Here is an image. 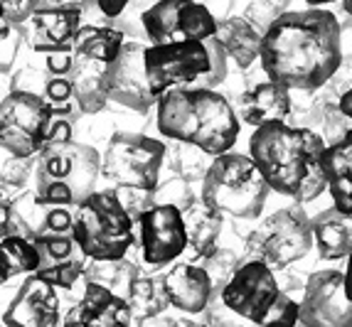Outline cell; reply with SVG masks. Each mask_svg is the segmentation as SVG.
Returning <instances> with one entry per match:
<instances>
[{
	"mask_svg": "<svg viewBox=\"0 0 352 327\" xmlns=\"http://www.w3.org/2000/svg\"><path fill=\"white\" fill-rule=\"evenodd\" d=\"M146 69L155 96L168 89L190 87L212 74V52L205 40H180L151 45L146 49Z\"/></svg>",
	"mask_w": 352,
	"mask_h": 327,
	"instance_id": "cell-10",
	"label": "cell"
},
{
	"mask_svg": "<svg viewBox=\"0 0 352 327\" xmlns=\"http://www.w3.org/2000/svg\"><path fill=\"white\" fill-rule=\"evenodd\" d=\"M342 25L335 12L288 10L266 30L261 69L288 89H320L342 65Z\"/></svg>",
	"mask_w": 352,
	"mask_h": 327,
	"instance_id": "cell-1",
	"label": "cell"
},
{
	"mask_svg": "<svg viewBox=\"0 0 352 327\" xmlns=\"http://www.w3.org/2000/svg\"><path fill=\"white\" fill-rule=\"evenodd\" d=\"M313 246V219H308L300 202H296L294 207L276 210L244 236V256L247 261L258 258L269 263L274 271H283L286 266L303 261Z\"/></svg>",
	"mask_w": 352,
	"mask_h": 327,
	"instance_id": "cell-7",
	"label": "cell"
},
{
	"mask_svg": "<svg viewBox=\"0 0 352 327\" xmlns=\"http://www.w3.org/2000/svg\"><path fill=\"white\" fill-rule=\"evenodd\" d=\"M35 163L37 155L32 158H18L12 153L3 150V165H0V185H3V194L8 190H23L30 182V177L35 175Z\"/></svg>",
	"mask_w": 352,
	"mask_h": 327,
	"instance_id": "cell-35",
	"label": "cell"
},
{
	"mask_svg": "<svg viewBox=\"0 0 352 327\" xmlns=\"http://www.w3.org/2000/svg\"><path fill=\"white\" fill-rule=\"evenodd\" d=\"M214 155L207 153L205 148L195 146V143H185V140H170L168 143V155L165 163L173 170V175H180L190 182L205 180L207 170L212 168Z\"/></svg>",
	"mask_w": 352,
	"mask_h": 327,
	"instance_id": "cell-32",
	"label": "cell"
},
{
	"mask_svg": "<svg viewBox=\"0 0 352 327\" xmlns=\"http://www.w3.org/2000/svg\"><path fill=\"white\" fill-rule=\"evenodd\" d=\"M54 118L45 96L10 89L0 104V146L18 158H32L50 140Z\"/></svg>",
	"mask_w": 352,
	"mask_h": 327,
	"instance_id": "cell-9",
	"label": "cell"
},
{
	"mask_svg": "<svg viewBox=\"0 0 352 327\" xmlns=\"http://www.w3.org/2000/svg\"><path fill=\"white\" fill-rule=\"evenodd\" d=\"M158 131L165 138L222 155L239 138V113L210 87H175L158 99Z\"/></svg>",
	"mask_w": 352,
	"mask_h": 327,
	"instance_id": "cell-3",
	"label": "cell"
},
{
	"mask_svg": "<svg viewBox=\"0 0 352 327\" xmlns=\"http://www.w3.org/2000/svg\"><path fill=\"white\" fill-rule=\"evenodd\" d=\"M121 199V205L129 210V214L133 216L135 222L141 219L143 212H148L155 205V190H148V187H131V185H121L113 187Z\"/></svg>",
	"mask_w": 352,
	"mask_h": 327,
	"instance_id": "cell-39",
	"label": "cell"
},
{
	"mask_svg": "<svg viewBox=\"0 0 352 327\" xmlns=\"http://www.w3.org/2000/svg\"><path fill=\"white\" fill-rule=\"evenodd\" d=\"M84 8H50L35 10L28 20L25 40L40 54L74 49V37L82 27Z\"/></svg>",
	"mask_w": 352,
	"mask_h": 327,
	"instance_id": "cell-19",
	"label": "cell"
},
{
	"mask_svg": "<svg viewBox=\"0 0 352 327\" xmlns=\"http://www.w3.org/2000/svg\"><path fill=\"white\" fill-rule=\"evenodd\" d=\"M146 49L143 42L126 40L124 49L113 62L106 65L104 87L109 99L118 106H126L135 113H148L158 104V96L153 91L146 69Z\"/></svg>",
	"mask_w": 352,
	"mask_h": 327,
	"instance_id": "cell-13",
	"label": "cell"
},
{
	"mask_svg": "<svg viewBox=\"0 0 352 327\" xmlns=\"http://www.w3.org/2000/svg\"><path fill=\"white\" fill-rule=\"evenodd\" d=\"M126 300H129L131 313H133V325H143L148 317L165 313L168 305H173L170 293H168V286H165V273L135 275Z\"/></svg>",
	"mask_w": 352,
	"mask_h": 327,
	"instance_id": "cell-28",
	"label": "cell"
},
{
	"mask_svg": "<svg viewBox=\"0 0 352 327\" xmlns=\"http://www.w3.org/2000/svg\"><path fill=\"white\" fill-rule=\"evenodd\" d=\"M271 185L261 175L252 155L222 153L214 155L212 168L202 180V197L214 210L236 222H254L261 216Z\"/></svg>",
	"mask_w": 352,
	"mask_h": 327,
	"instance_id": "cell-5",
	"label": "cell"
},
{
	"mask_svg": "<svg viewBox=\"0 0 352 327\" xmlns=\"http://www.w3.org/2000/svg\"><path fill=\"white\" fill-rule=\"evenodd\" d=\"M153 3H158V0H148V5H153Z\"/></svg>",
	"mask_w": 352,
	"mask_h": 327,
	"instance_id": "cell-51",
	"label": "cell"
},
{
	"mask_svg": "<svg viewBox=\"0 0 352 327\" xmlns=\"http://www.w3.org/2000/svg\"><path fill=\"white\" fill-rule=\"evenodd\" d=\"M298 317H300V303H296L286 291H281V295L276 298V303L271 305L264 325L291 327V325H298Z\"/></svg>",
	"mask_w": 352,
	"mask_h": 327,
	"instance_id": "cell-40",
	"label": "cell"
},
{
	"mask_svg": "<svg viewBox=\"0 0 352 327\" xmlns=\"http://www.w3.org/2000/svg\"><path fill=\"white\" fill-rule=\"evenodd\" d=\"M138 241L143 261L151 266H165L188 249L185 214L175 205H153L138 219Z\"/></svg>",
	"mask_w": 352,
	"mask_h": 327,
	"instance_id": "cell-15",
	"label": "cell"
},
{
	"mask_svg": "<svg viewBox=\"0 0 352 327\" xmlns=\"http://www.w3.org/2000/svg\"><path fill=\"white\" fill-rule=\"evenodd\" d=\"M298 325L303 327H352V298L345 273L335 269L313 271L305 280Z\"/></svg>",
	"mask_w": 352,
	"mask_h": 327,
	"instance_id": "cell-14",
	"label": "cell"
},
{
	"mask_svg": "<svg viewBox=\"0 0 352 327\" xmlns=\"http://www.w3.org/2000/svg\"><path fill=\"white\" fill-rule=\"evenodd\" d=\"M185 214V229H188V249L195 253V261L205 253H210L219 244V236L224 232V214L205 202V197H195Z\"/></svg>",
	"mask_w": 352,
	"mask_h": 327,
	"instance_id": "cell-24",
	"label": "cell"
},
{
	"mask_svg": "<svg viewBox=\"0 0 352 327\" xmlns=\"http://www.w3.org/2000/svg\"><path fill=\"white\" fill-rule=\"evenodd\" d=\"M345 286H347V293H350V298H352V253L347 256V266H345Z\"/></svg>",
	"mask_w": 352,
	"mask_h": 327,
	"instance_id": "cell-48",
	"label": "cell"
},
{
	"mask_svg": "<svg viewBox=\"0 0 352 327\" xmlns=\"http://www.w3.org/2000/svg\"><path fill=\"white\" fill-rule=\"evenodd\" d=\"M45 57H47V62H45L47 71H52V74H69L72 67H74L76 52L74 49H65V52H50Z\"/></svg>",
	"mask_w": 352,
	"mask_h": 327,
	"instance_id": "cell-44",
	"label": "cell"
},
{
	"mask_svg": "<svg viewBox=\"0 0 352 327\" xmlns=\"http://www.w3.org/2000/svg\"><path fill=\"white\" fill-rule=\"evenodd\" d=\"M350 131H352V118L342 111L340 104H328L325 118H323V123H320V128H318V133L323 135L325 146L340 143Z\"/></svg>",
	"mask_w": 352,
	"mask_h": 327,
	"instance_id": "cell-38",
	"label": "cell"
},
{
	"mask_svg": "<svg viewBox=\"0 0 352 327\" xmlns=\"http://www.w3.org/2000/svg\"><path fill=\"white\" fill-rule=\"evenodd\" d=\"M101 153L74 138H50L35 163V192L45 205L76 210L96 192Z\"/></svg>",
	"mask_w": 352,
	"mask_h": 327,
	"instance_id": "cell-4",
	"label": "cell"
},
{
	"mask_svg": "<svg viewBox=\"0 0 352 327\" xmlns=\"http://www.w3.org/2000/svg\"><path fill=\"white\" fill-rule=\"evenodd\" d=\"M141 27L151 45L207 40L217 35V18L200 0H158L141 12Z\"/></svg>",
	"mask_w": 352,
	"mask_h": 327,
	"instance_id": "cell-11",
	"label": "cell"
},
{
	"mask_svg": "<svg viewBox=\"0 0 352 327\" xmlns=\"http://www.w3.org/2000/svg\"><path fill=\"white\" fill-rule=\"evenodd\" d=\"M288 5L291 0H252L247 8H244V18L258 30L264 32L281 18L283 12H288Z\"/></svg>",
	"mask_w": 352,
	"mask_h": 327,
	"instance_id": "cell-36",
	"label": "cell"
},
{
	"mask_svg": "<svg viewBox=\"0 0 352 327\" xmlns=\"http://www.w3.org/2000/svg\"><path fill=\"white\" fill-rule=\"evenodd\" d=\"M200 3L210 8V12L217 20L229 18V12H232V8H234V0H200Z\"/></svg>",
	"mask_w": 352,
	"mask_h": 327,
	"instance_id": "cell-46",
	"label": "cell"
},
{
	"mask_svg": "<svg viewBox=\"0 0 352 327\" xmlns=\"http://www.w3.org/2000/svg\"><path fill=\"white\" fill-rule=\"evenodd\" d=\"M168 146L146 133L121 131L113 133L101 153V180L106 187H148L160 185V170L165 165Z\"/></svg>",
	"mask_w": 352,
	"mask_h": 327,
	"instance_id": "cell-8",
	"label": "cell"
},
{
	"mask_svg": "<svg viewBox=\"0 0 352 327\" xmlns=\"http://www.w3.org/2000/svg\"><path fill=\"white\" fill-rule=\"evenodd\" d=\"M65 327H129L133 325V313L124 295L113 293L111 288L84 280L82 300L69 308L62 317Z\"/></svg>",
	"mask_w": 352,
	"mask_h": 327,
	"instance_id": "cell-18",
	"label": "cell"
},
{
	"mask_svg": "<svg viewBox=\"0 0 352 327\" xmlns=\"http://www.w3.org/2000/svg\"><path fill=\"white\" fill-rule=\"evenodd\" d=\"M313 234H316L318 256L325 261H340L352 253V214L338 207L318 212L313 216Z\"/></svg>",
	"mask_w": 352,
	"mask_h": 327,
	"instance_id": "cell-23",
	"label": "cell"
},
{
	"mask_svg": "<svg viewBox=\"0 0 352 327\" xmlns=\"http://www.w3.org/2000/svg\"><path fill=\"white\" fill-rule=\"evenodd\" d=\"M133 224L113 187L96 190L74 210V236L89 258H124L135 241Z\"/></svg>",
	"mask_w": 352,
	"mask_h": 327,
	"instance_id": "cell-6",
	"label": "cell"
},
{
	"mask_svg": "<svg viewBox=\"0 0 352 327\" xmlns=\"http://www.w3.org/2000/svg\"><path fill=\"white\" fill-rule=\"evenodd\" d=\"M50 212L52 205H45L37 192H20L18 197L3 199V216H0V229H3V236H10V234H20V236H28V239H35L40 236L50 222Z\"/></svg>",
	"mask_w": 352,
	"mask_h": 327,
	"instance_id": "cell-22",
	"label": "cell"
},
{
	"mask_svg": "<svg viewBox=\"0 0 352 327\" xmlns=\"http://www.w3.org/2000/svg\"><path fill=\"white\" fill-rule=\"evenodd\" d=\"M219 295L227 303V308L241 320L264 325L271 305L281 295V286H278L269 263L249 258L236 269V273L229 278V283Z\"/></svg>",
	"mask_w": 352,
	"mask_h": 327,
	"instance_id": "cell-12",
	"label": "cell"
},
{
	"mask_svg": "<svg viewBox=\"0 0 352 327\" xmlns=\"http://www.w3.org/2000/svg\"><path fill=\"white\" fill-rule=\"evenodd\" d=\"M104 74H106L104 62L76 52L69 79L74 84L76 101H79V106H82V111L87 116L101 113L106 109V104H109V93H106L104 87Z\"/></svg>",
	"mask_w": 352,
	"mask_h": 327,
	"instance_id": "cell-26",
	"label": "cell"
},
{
	"mask_svg": "<svg viewBox=\"0 0 352 327\" xmlns=\"http://www.w3.org/2000/svg\"><path fill=\"white\" fill-rule=\"evenodd\" d=\"M91 3L99 8V12L109 20V25H111V20L118 18V15H124L126 8H129L133 0H91Z\"/></svg>",
	"mask_w": 352,
	"mask_h": 327,
	"instance_id": "cell-45",
	"label": "cell"
},
{
	"mask_svg": "<svg viewBox=\"0 0 352 327\" xmlns=\"http://www.w3.org/2000/svg\"><path fill=\"white\" fill-rule=\"evenodd\" d=\"M323 135L318 131L271 121L258 126L249 140V155L258 165L271 190L294 202H316L328 190Z\"/></svg>",
	"mask_w": 352,
	"mask_h": 327,
	"instance_id": "cell-2",
	"label": "cell"
},
{
	"mask_svg": "<svg viewBox=\"0 0 352 327\" xmlns=\"http://www.w3.org/2000/svg\"><path fill=\"white\" fill-rule=\"evenodd\" d=\"M135 275H141V269L129 258H89L87 273L84 280H94L101 286L111 288L118 295H129L131 283L135 280Z\"/></svg>",
	"mask_w": 352,
	"mask_h": 327,
	"instance_id": "cell-31",
	"label": "cell"
},
{
	"mask_svg": "<svg viewBox=\"0 0 352 327\" xmlns=\"http://www.w3.org/2000/svg\"><path fill=\"white\" fill-rule=\"evenodd\" d=\"M308 5H328V3H342V0H305Z\"/></svg>",
	"mask_w": 352,
	"mask_h": 327,
	"instance_id": "cell-49",
	"label": "cell"
},
{
	"mask_svg": "<svg viewBox=\"0 0 352 327\" xmlns=\"http://www.w3.org/2000/svg\"><path fill=\"white\" fill-rule=\"evenodd\" d=\"M126 45V32L113 25H82L74 37V52L99 59L104 65L113 62Z\"/></svg>",
	"mask_w": 352,
	"mask_h": 327,
	"instance_id": "cell-29",
	"label": "cell"
},
{
	"mask_svg": "<svg viewBox=\"0 0 352 327\" xmlns=\"http://www.w3.org/2000/svg\"><path fill=\"white\" fill-rule=\"evenodd\" d=\"M59 322L62 315H59L57 286L37 273L23 280V286L18 288L3 315L6 327H54Z\"/></svg>",
	"mask_w": 352,
	"mask_h": 327,
	"instance_id": "cell-17",
	"label": "cell"
},
{
	"mask_svg": "<svg viewBox=\"0 0 352 327\" xmlns=\"http://www.w3.org/2000/svg\"><path fill=\"white\" fill-rule=\"evenodd\" d=\"M0 3H3V20L12 25H25L40 5V0H0Z\"/></svg>",
	"mask_w": 352,
	"mask_h": 327,
	"instance_id": "cell-43",
	"label": "cell"
},
{
	"mask_svg": "<svg viewBox=\"0 0 352 327\" xmlns=\"http://www.w3.org/2000/svg\"><path fill=\"white\" fill-rule=\"evenodd\" d=\"M244 261H247L244 251H236L232 246H222V244H217L210 253L197 258V263L210 273L212 283H214V295H219V293L224 291L229 278L236 273V269H239Z\"/></svg>",
	"mask_w": 352,
	"mask_h": 327,
	"instance_id": "cell-33",
	"label": "cell"
},
{
	"mask_svg": "<svg viewBox=\"0 0 352 327\" xmlns=\"http://www.w3.org/2000/svg\"><path fill=\"white\" fill-rule=\"evenodd\" d=\"M217 37L229 52V59H234L239 69H249L261 57L264 32H258L244 15H229L217 20Z\"/></svg>",
	"mask_w": 352,
	"mask_h": 327,
	"instance_id": "cell-25",
	"label": "cell"
},
{
	"mask_svg": "<svg viewBox=\"0 0 352 327\" xmlns=\"http://www.w3.org/2000/svg\"><path fill=\"white\" fill-rule=\"evenodd\" d=\"M47 67L45 69H35V67H25L23 71H18V74L12 76V84L10 89H23V91H35L42 96V91H45V84H47Z\"/></svg>",
	"mask_w": 352,
	"mask_h": 327,
	"instance_id": "cell-42",
	"label": "cell"
},
{
	"mask_svg": "<svg viewBox=\"0 0 352 327\" xmlns=\"http://www.w3.org/2000/svg\"><path fill=\"white\" fill-rule=\"evenodd\" d=\"M23 25H12L3 20V74H8L18 57V45L23 42Z\"/></svg>",
	"mask_w": 352,
	"mask_h": 327,
	"instance_id": "cell-41",
	"label": "cell"
},
{
	"mask_svg": "<svg viewBox=\"0 0 352 327\" xmlns=\"http://www.w3.org/2000/svg\"><path fill=\"white\" fill-rule=\"evenodd\" d=\"M340 109L347 113V116L352 118V89H350V91L342 93V99H340Z\"/></svg>",
	"mask_w": 352,
	"mask_h": 327,
	"instance_id": "cell-47",
	"label": "cell"
},
{
	"mask_svg": "<svg viewBox=\"0 0 352 327\" xmlns=\"http://www.w3.org/2000/svg\"><path fill=\"white\" fill-rule=\"evenodd\" d=\"M294 106V93L283 84L266 76L264 82H256L241 93L236 101V113L244 123L258 128L271 121H288Z\"/></svg>",
	"mask_w": 352,
	"mask_h": 327,
	"instance_id": "cell-20",
	"label": "cell"
},
{
	"mask_svg": "<svg viewBox=\"0 0 352 327\" xmlns=\"http://www.w3.org/2000/svg\"><path fill=\"white\" fill-rule=\"evenodd\" d=\"M40 251V269L35 271L45 280L57 288H74L79 278H84L89 266V256L76 241L74 232H42L32 239Z\"/></svg>",
	"mask_w": 352,
	"mask_h": 327,
	"instance_id": "cell-16",
	"label": "cell"
},
{
	"mask_svg": "<svg viewBox=\"0 0 352 327\" xmlns=\"http://www.w3.org/2000/svg\"><path fill=\"white\" fill-rule=\"evenodd\" d=\"M192 187H190V180L180 175H173L168 180L160 177V185L155 187V205H175L180 210H188L192 205Z\"/></svg>",
	"mask_w": 352,
	"mask_h": 327,
	"instance_id": "cell-37",
	"label": "cell"
},
{
	"mask_svg": "<svg viewBox=\"0 0 352 327\" xmlns=\"http://www.w3.org/2000/svg\"><path fill=\"white\" fill-rule=\"evenodd\" d=\"M342 10L347 12V18L352 20V0H342Z\"/></svg>",
	"mask_w": 352,
	"mask_h": 327,
	"instance_id": "cell-50",
	"label": "cell"
},
{
	"mask_svg": "<svg viewBox=\"0 0 352 327\" xmlns=\"http://www.w3.org/2000/svg\"><path fill=\"white\" fill-rule=\"evenodd\" d=\"M173 308L188 315H200L214 298V283L200 263H175L165 273Z\"/></svg>",
	"mask_w": 352,
	"mask_h": 327,
	"instance_id": "cell-21",
	"label": "cell"
},
{
	"mask_svg": "<svg viewBox=\"0 0 352 327\" xmlns=\"http://www.w3.org/2000/svg\"><path fill=\"white\" fill-rule=\"evenodd\" d=\"M328 192L333 205L352 214V131L335 146H328L323 158Z\"/></svg>",
	"mask_w": 352,
	"mask_h": 327,
	"instance_id": "cell-27",
	"label": "cell"
},
{
	"mask_svg": "<svg viewBox=\"0 0 352 327\" xmlns=\"http://www.w3.org/2000/svg\"><path fill=\"white\" fill-rule=\"evenodd\" d=\"M40 269V251L37 244L28 236L10 234L0 241V280L8 283L20 273H35Z\"/></svg>",
	"mask_w": 352,
	"mask_h": 327,
	"instance_id": "cell-30",
	"label": "cell"
},
{
	"mask_svg": "<svg viewBox=\"0 0 352 327\" xmlns=\"http://www.w3.org/2000/svg\"><path fill=\"white\" fill-rule=\"evenodd\" d=\"M42 96H45V101H47L50 106H52V111L57 118H67V121L74 123L76 118L84 113L79 101H76L74 84H72L69 74H52V71H50Z\"/></svg>",
	"mask_w": 352,
	"mask_h": 327,
	"instance_id": "cell-34",
	"label": "cell"
}]
</instances>
